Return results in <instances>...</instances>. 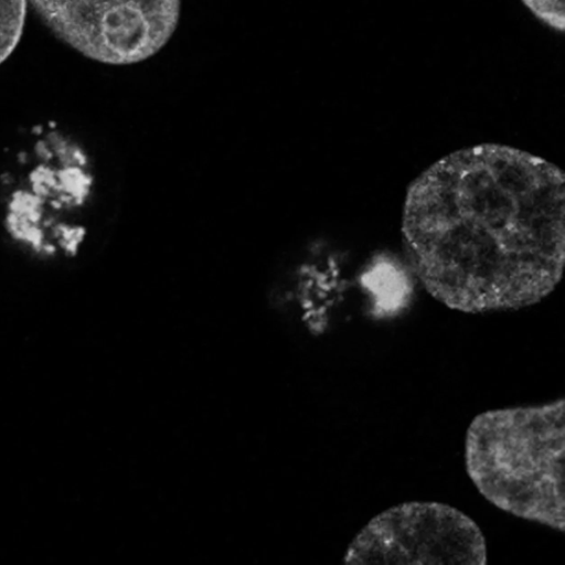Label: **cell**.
Wrapping results in <instances>:
<instances>
[{"instance_id":"6da1fadb","label":"cell","mask_w":565,"mask_h":565,"mask_svg":"<svg viewBox=\"0 0 565 565\" xmlns=\"http://www.w3.org/2000/svg\"><path fill=\"white\" fill-rule=\"evenodd\" d=\"M565 178L521 149L457 150L408 186L402 236L425 290L465 313L518 310L547 297L565 263Z\"/></svg>"},{"instance_id":"7a4b0ae2","label":"cell","mask_w":565,"mask_h":565,"mask_svg":"<svg viewBox=\"0 0 565 565\" xmlns=\"http://www.w3.org/2000/svg\"><path fill=\"white\" fill-rule=\"evenodd\" d=\"M463 462L497 509L565 531L564 397L477 414L466 430Z\"/></svg>"},{"instance_id":"3957f363","label":"cell","mask_w":565,"mask_h":565,"mask_svg":"<svg viewBox=\"0 0 565 565\" xmlns=\"http://www.w3.org/2000/svg\"><path fill=\"white\" fill-rule=\"evenodd\" d=\"M486 536L459 509L407 501L374 515L344 551V564L486 565Z\"/></svg>"},{"instance_id":"277c9868","label":"cell","mask_w":565,"mask_h":565,"mask_svg":"<svg viewBox=\"0 0 565 565\" xmlns=\"http://www.w3.org/2000/svg\"><path fill=\"white\" fill-rule=\"evenodd\" d=\"M44 24L90 60L130 65L173 35L181 0H29Z\"/></svg>"},{"instance_id":"5b68a950","label":"cell","mask_w":565,"mask_h":565,"mask_svg":"<svg viewBox=\"0 0 565 565\" xmlns=\"http://www.w3.org/2000/svg\"><path fill=\"white\" fill-rule=\"evenodd\" d=\"M26 0H0V64L18 45L24 26Z\"/></svg>"},{"instance_id":"8992f818","label":"cell","mask_w":565,"mask_h":565,"mask_svg":"<svg viewBox=\"0 0 565 565\" xmlns=\"http://www.w3.org/2000/svg\"><path fill=\"white\" fill-rule=\"evenodd\" d=\"M521 2L545 26L555 32H564V0H521Z\"/></svg>"}]
</instances>
